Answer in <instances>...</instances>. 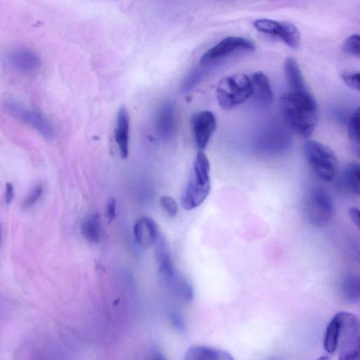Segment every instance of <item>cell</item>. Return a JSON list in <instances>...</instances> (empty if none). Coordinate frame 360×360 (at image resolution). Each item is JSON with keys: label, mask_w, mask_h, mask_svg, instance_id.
I'll return each mask as SVG.
<instances>
[{"label": "cell", "mask_w": 360, "mask_h": 360, "mask_svg": "<svg viewBox=\"0 0 360 360\" xmlns=\"http://www.w3.org/2000/svg\"><path fill=\"white\" fill-rule=\"evenodd\" d=\"M84 237L92 243H98L102 236L101 218L99 214H93L86 217L82 224Z\"/></svg>", "instance_id": "cell-19"}, {"label": "cell", "mask_w": 360, "mask_h": 360, "mask_svg": "<svg viewBox=\"0 0 360 360\" xmlns=\"http://www.w3.org/2000/svg\"><path fill=\"white\" fill-rule=\"evenodd\" d=\"M253 95L257 104L263 107L268 106L274 100V94L267 76L261 71L252 74Z\"/></svg>", "instance_id": "cell-14"}, {"label": "cell", "mask_w": 360, "mask_h": 360, "mask_svg": "<svg viewBox=\"0 0 360 360\" xmlns=\"http://www.w3.org/2000/svg\"><path fill=\"white\" fill-rule=\"evenodd\" d=\"M304 153L308 164L319 180L332 182L336 178L338 159L329 146L310 140L304 144Z\"/></svg>", "instance_id": "cell-4"}, {"label": "cell", "mask_w": 360, "mask_h": 360, "mask_svg": "<svg viewBox=\"0 0 360 360\" xmlns=\"http://www.w3.org/2000/svg\"><path fill=\"white\" fill-rule=\"evenodd\" d=\"M157 129L165 138H171L176 131L175 108L167 103L160 109L157 117Z\"/></svg>", "instance_id": "cell-17"}, {"label": "cell", "mask_w": 360, "mask_h": 360, "mask_svg": "<svg viewBox=\"0 0 360 360\" xmlns=\"http://www.w3.org/2000/svg\"><path fill=\"white\" fill-rule=\"evenodd\" d=\"M160 203L171 217H175L177 215L178 207L173 198L169 196H163L160 199Z\"/></svg>", "instance_id": "cell-26"}, {"label": "cell", "mask_w": 360, "mask_h": 360, "mask_svg": "<svg viewBox=\"0 0 360 360\" xmlns=\"http://www.w3.org/2000/svg\"><path fill=\"white\" fill-rule=\"evenodd\" d=\"M44 192V184H38L35 185L29 192L24 200L23 207L24 209H30L34 207L41 200Z\"/></svg>", "instance_id": "cell-23"}, {"label": "cell", "mask_w": 360, "mask_h": 360, "mask_svg": "<svg viewBox=\"0 0 360 360\" xmlns=\"http://www.w3.org/2000/svg\"><path fill=\"white\" fill-rule=\"evenodd\" d=\"M279 106L285 122L297 135L303 138L312 135L319 122V109L311 94L285 93Z\"/></svg>", "instance_id": "cell-1"}, {"label": "cell", "mask_w": 360, "mask_h": 360, "mask_svg": "<svg viewBox=\"0 0 360 360\" xmlns=\"http://www.w3.org/2000/svg\"><path fill=\"white\" fill-rule=\"evenodd\" d=\"M284 71L290 92L298 94H311L304 81V77L296 60L292 57L286 59Z\"/></svg>", "instance_id": "cell-15"}, {"label": "cell", "mask_w": 360, "mask_h": 360, "mask_svg": "<svg viewBox=\"0 0 360 360\" xmlns=\"http://www.w3.org/2000/svg\"><path fill=\"white\" fill-rule=\"evenodd\" d=\"M342 188L350 194L359 196L360 189V167L357 162L348 164L341 176Z\"/></svg>", "instance_id": "cell-18"}, {"label": "cell", "mask_w": 360, "mask_h": 360, "mask_svg": "<svg viewBox=\"0 0 360 360\" xmlns=\"http://www.w3.org/2000/svg\"><path fill=\"white\" fill-rule=\"evenodd\" d=\"M340 327L339 319L336 314L328 326L324 339L325 349L330 354L335 352L339 347Z\"/></svg>", "instance_id": "cell-21"}, {"label": "cell", "mask_w": 360, "mask_h": 360, "mask_svg": "<svg viewBox=\"0 0 360 360\" xmlns=\"http://www.w3.org/2000/svg\"><path fill=\"white\" fill-rule=\"evenodd\" d=\"M134 234L136 241L143 247L154 245L161 236L158 225L149 217L138 220L134 227Z\"/></svg>", "instance_id": "cell-12"}, {"label": "cell", "mask_w": 360, "mask_h": 360, "mask_svg": "<svg viewBox=\"0 0 360 360\" xmlns=\"http://www.w3.org/2000/svg\"><path fill=\"white\" fill-rule=\"evenodd\" d=\"M15 196V191L13 184L10 182H7L6 184V202L8 205L12 203Z\"/></svg>", "instance_id": "cell-28"}, {"label": "cell", "mask_w": 360, "mask_h": 360, "mask_svg": "<svg viewBox=\"0 0 360 360\" xmlns=\"http://www.w3.org/2000/svg\"><path fill=\"white\" fill-rule=\"evenodd\" d=\"M341 78L347 86L359 91V72L356 70H345L341 73Z\"/></svg>", "instance_id": "cell-25"}, {"label": "cell", "mask_w": 360, "mask_h": 360, "mask_svg": "<svg viewBox=\"0 0 360 360\" xmlns=\"http://www.w3.org/2000/svg\"><path fill=\"white\" fill-rule=\"evenodd\" d=\"M349 216L353 223L359 227V210L352 207L349 210Z\"/></svg>", "instance_id": "cell-29"}, {"label": "cell", "mask_w": 360, "mask_h": 360, "mask_svg": "<svg viewBox=\"0 0 360 360\" xmlns=\"http://www.w3.org/2000/svg\"><path fill=\"white\" fill-rule=\"evenodd\" d=\"M116 213V202L115 199L112 198L109 200L107 204L106 214L108 222L113 221L115 218Z\"/></svg>", "instance_id": "cell-27"}, {"label": "cell", "mask_w": 360, "mask_h": 360, "mask_svg": "<svg viewBox=\"0 0 360 360\" xmlns=\"http://www.w3.org/2000/svg\"><path fill=\"white\" fill-rule=\"evenodd\" d=\"M211 164L207 155L199 151L196 157L192 173L181 198V204L186 211L201 206L211 190Z\"/></svg>", "instance_id": "cell-2"}, {"label": "cell", "mask_w": 360, "mask_h": 360, "mask_svg": "<svg viewBox=\"0 0 360 360\" xmlns=\"http://www.w3.org/2000/svg\"><path fill=\"white\" fill-rule=\"evenodd\" d=\"M348 135L354 146L357 153H359V110L357 108L350 118Z\"/></svg>", "instance_id": "cell-22"}, {"label": "cell", "mask_w": 360, "mask_h": 360, "mask_svg": "<svg viewBox=\"0 0 360 360\" xmlns=\"http://www.w3.org/2000/svg\"><path fill=\"white\" fill-rule=\"evenodd\" d=\"M316 360H330L328 356H323L321 357L318 358Z\"/></svg>", "instance_id": "cell-31"}, {"label": "cell", "mask_w": 360, "mask_h": 360, "mask_svg": "<svg viewBox=\"0 0 360 360\" xmlns=\"http://www.w3.org/2000/svg\"><path fill=\"white\" fill-rule=\"evenodd\" d=\"M9 65L17 71L24 74H33L41 67V61L33 52L20 49L12 52L8 57Z\"/></svg>", "instance_id": "cell-11"}, {"label": "cell", "mask_w": 360, "mask_h": 360, "mask_svg": "<svg viewBox=\"0 0 360 360\" xmlns=\"http://www.w3.org/2000/svg\"><path fill=\"white\" fill-rule=\"evenodd\" d=\"M265 130L257 141L258 151L268 155H275L289 149L291 138L283 126L273 124Z\"/></svg>", "instance_id": "cell-8"}, {"label": "cell", "mask_w": 360, "mask_h": 360, "mask_svg": "<svg viewBox=\"0 0 360 360\" xmlns=\"http://www.w3.org/2000/svg\"><path fill=\"white\" fill-rule=\"evenodd\" d=\"M151 360H167L164 356L158 351H154L151 357Z\"/></svg>", "instance_id": "cell-30"}, {"label": "cell", "mask_w": 360, "mask_h": 360, "mask_svg": "<svg viewBox=\"0 0 360 360\" xmlns=\"http://www.w3.org/2000/svg\"><path fill=\"white\" fill-rule=\"evenodd\" d=\"M184 360H234V359L224 350L207 346H193L187 351Z\"/></svg>", "instance_id": "cell-16"}, {"label": "cell", "mask_w": 360, "mask_h": 360, "mask_svg": "<svg viewBox=\"0 0 360 360\" xmlns=\"http://www.w3.org/2000/svg\"><path fill=\"white\" fill-rule=\"evenodd\" d=\"M341 291L343 299L350 303H357L360 298L359 277L355 274L345 276L342 280Z\"/></svg>", "instance_id": "cell-20"}, {"label": "cell", "mask_w": 360, "mask_h": 360, "mask_svg": "<svg viewBox=\"0 0 360 360\" xmlns=\"http://www.w3.org/2000/svg\"><path fill=\"white\" fill-rule=\"evenodd\" d=\"M130 115L126 107L119 109L117 115L115 138L120 153L126 158L129 153Z\"/></svg>", "instance_id": "cell-13"}, {"label": "cell", "mask_w": 360, "mask_h": 360, "mask_svg": "<svg viewBox=\"0 0 360 360\" xmlns=\"http://www.w3.org/2000/svg\"><path fill=\"white\" fill-rule=\"evenodd\" d=\"M343 51L352 56L359 57V36L354 34L346 39L343 46Z\"/></svg>", "instance_id": "cell-24"}, {"label": "cell", "mask_w": 360, "mask_h": 360, "mask_svg": "<svg viewBox=\"0 0 360 360\" xmlns=\"http://www.w3.org/2000/svg\"><path fill=\"white\" fill-rule=\"evenodd\" d=\"M191 126L197 147L205 149L216 129V115L210 111H200L192 117Z\"/></svg>", "instance_id": "cell-10"}, {"label": "cell", "mask_w": 360, "mask_h": 360, "mask_svg": "<svg viewBox=\"0 0 360 360\" xmlns=\"http://www.w3.org/2000/svg\"><path fill=\"white\" fill-rule=\"evenodd\" d=\"M304 212L308 221L321 227L330 224L335 215V206L330 193L324 188H312L307 194Z\"/></svg>", "instance_id": "cell-5"}, {"label": "cell", "mask_w": 360, "mask_h": 360, "mask_svg": "<svg viewBox=\"0 0 360 360\" xmlns=\"http://www.w3.org/2000/svg\"><path fill=\"white\" fill-rule=\"evenodd\" d=\"M256 49L255 43L251 39L236 36H229L222 39L214 47L208 50L202 57L204 64H210L238 51L254 52Z\"/></svg>", "instance_id": "cell-7"}, {"label": "cell", "mask_w": 360, "mask_h": 360, "mask_svg": "<svg viewBox=\"0 0 360 360\" xmlns=\"http://www.w3.org/2000/svg\"><path fill=\"white\" fill-rule=\"evenodd\" d=\"M253 91L251 77L238 73L222 79L216 90V97L220 106L229 110L247 101L252 97Z\"/></svg>", "instance_id": "cell-3"}, {"label": "cell", "mask_w": 360, "mask_h": 360, "mask_svg": "<svg viewBox=\"0 0 360 360\" xmlns=\"http://www.w3.org/2000/svg\"><path fill=\"white\" fill-rule=\"evenodd\" d=\"M6 109L13 116L31 126L46 138L49 140L55 138L56 135L55 129L43 114L14 102L7 103Z\"/></svg>", "instance_id": "cell-9"}, {"label": "cell", "mask_w": 360, "mask_h": 360, "mask_svg": "<svg viewBox=\"0 0 360 360\" xmlns=\"http://www.w3.org/2000/svg\"><path fill=\"white\" fill-rule=\"evenodd\" d=\"M254 26L260 32L278 37L294 50H298L301 46L300 30L291 22L262 19L255 21Z\"/></svg>", "instance_id": "cell-6"}, {"label": "cell", "mask_w": 360, "mask_h": 360, "mask_svg": "<svg viewBox=\"0 0 360 360\" xmlns=\"http://www.w3.org/2000/svg\"><path fill=\"white\" fill-rule=\"evenodd\" d=\"M1 241H2V233H1V228H0V246H1Z\"/></svg>", "instance_id": "cell-32"}]
</instances>
